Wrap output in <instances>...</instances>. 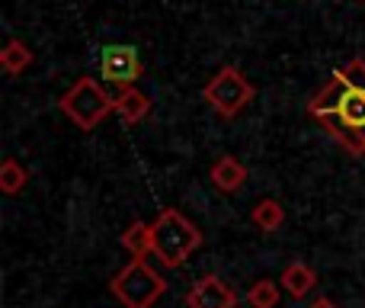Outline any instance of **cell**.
I'll use <instances>...</instances> for the list:
<instances>
[{"mask_svg":"<svg viewBox=\"0 0 365 308\" xmlns=\"http://www.w3.org/2000/svg\"><path fill=\"white\" fill-rule=\"evenodd\" d=\"M314 286H317V273L311 270L308 264H302V260H292L282 270V289L289 292L292 299H304Z\"/></svg>","mask_w":365,"mask_h":308,"instance_id":"9","label":"cell"},{"mask_svg":"<svg viewBox=\"0 0 365 308\" xmlns=\"http://www.w3.org/2000/svg\"><path fill=\"white\" fill-rule=\"evenodd\" d=\"M26 180H29V170H26L16 157H4V161H0V189H4L6 196H16L19 189L26 187Z\"/></svg>","mask_w":365,"mask_h":308,"instance_id":"14","label":"cell"},{"mask_svg":"<svg viewBox=\"0 0 365 308\" xmlns=\"http://www.w3.org/2000/svg\"><path fill=\"white\" fill-rule=\"evenodd\" d=\"M250 219H253V225H257L259 232L269 234V232H279V228H282L285 209H282V202H276V199H259L257 206H253Z\"/></svg>","mask_w":365,"mask_h":308,"instance_id":"12","label":"cell"},{"mask_svg":"<svg viewBox=\"0 0 365 308\" xmlns=\"http://www.w3.org/2000/svg\"><path fill=\"white\" fill-rule=\"evenodd\" d=\"M122 247L125 251H132V260H145L148 254L154 251V234H151V225L148 222H141V219H135L132 225L122 232Z\"/></svg>","mask_w":365,"mask_h":308,"instance_id":"10","label":"cell"},{"mask_svg":"<svg viewBox=\"0 0 365 308\" xmlns=\"http://www.w3.org/2000/svg\"><path fill=\"white\" fill-rule=\"evenodd\" d=\"M154 234V257L167 267L177 270L182 260L202 244V232L180 212V209H164L151 225Z\"/></svg>","mask_w":365,"mask_h":308,"instance_id":"1","label":"cell"},{"mask_svg":"<svg viewBox=\"0 0 365 308\" xmlns=\"http://www.w3.org/2000/svg\"><path fill=\"white\" fill-rule=\"evenodd\" d=\"M100 71L109 84L132 87V84L141 77L138 49H132V45H106V49L100 51Z\"/></svg>","mask_w":365,"mask_h":308,"instance_id":"5","label":"cell"},{"mask_svg":"<svg viewBox=\"0 0 365 308\" xmlns=\"http://www.w3.org/2000/svg\"><path fill=\"white\" fill-rule=\"evenodd\" d=\"M247 305L250 308H276L279 305V286L272 279H257L247 289Z\"/></svg>","mask_w":365,"mask_h":308,"instance_id":"15","label":"cell"},{"mask_svg":"<svg viewBox=\"0 0 365 308\" xmlns=\"http://www.w3.org/2000/svg\"><path fill=\"white\" fill-rule=\"evenodd\" d=\"M109 289L125 308H154L167 292V279L145 260H132L109 279Z\"/></svg>","mask_w":365,"mask_h":308,"instance_id":"2","label":"cell"},{"mask_svg":"<svg viewBox=\"0 0 365 308\" xmlns=\"http://www.w3.org/2000/svg\"><path fill=\"white\" fill-rule=\"evenodd\" d=\"M186 308H237V292L221 277L208 273L186 292Z\"/></svg>","mask_w":365,"mask_h":308,"instance_id":"6","label":"cell"},{"mask_svg":"<svg viewBox=\"0 0 365 308\" xmlns=\"http://www.w3.org/2000/svg\"><path fill=\"white\" fill-rule=\"evenodd\" d=\"M336 74L343 77V81L349 84V87H365V61L362 58H353V61H346Z\"/></svg>","mask_w":365,"mask_h":308,"instance_id":"16","label":"cell"},{"mask_svg":"<svg viewBox=\"0 0 365 308\" xmlns=\"http://www.w3.org/2000/svg\"><path fill=\"white\" fill-rule=\"evenodd\" d=\"M253 96H257V90H253V84L247 81L237 68H221L218 74L205 84V100L212 103L215 113L225 116V119L237 116Z\"/></svg>","mask_w":365,"mask_h":308,"instance_id":"4","label":"cell"},{"mask_svg":"<svg viewBox=\"0 0 365 308\" xmlns=\"http://www.w3.org/2000/svg\"><path fill=\"white\" fill-rule=\"evenodd\" d=\"M208 177H212V183L221 189V193H237L247 180V167L234 154H221L218 161L212 164V174Z\"/></svg>","mask_w":365,"mask_h":308,"instance_id":"8","label":"cell"},{"mask_svg":"<svg viewBox=\"0 0 365 308\" xmlns=\"http://www.w3.org/2000/svg\"><path fill=\"white\" fill-rule=\"evenodd\" d=\"M362 151H365V132H362Z\"/></svg>","mask_w":365,"mask_h":308,"instance_id":"18","label":"cell"},{"mask_svg":"<svg viewBox=\"0 0 365 308\" xmlns=\"http://www.w3.org/2000/svg\"><path fill=\"white\" fill-rule=\"evenodd\" d=\"M343 94H346V81H343V77L334 71V77H330V81L324 84V87L317 90L314 96H311V103H308L311 116H317L321 122H324V119H334L336 109H340Z\"/></svg>","mask_w":365,"mask_h":308,"instance_id":"7","label":"cell"},{"mask_svg":"<svg viewBox=\"0 0 365 308\" xmlns=\"http://www.w3.org/2000/svg\"><path fill=\"white\" fill-rule=\"evenodd\" d=\"M58 106H61V113L68 116L77 129H83V132H93L109 113H115V100L93 77H81V81L58 100Z\"/></svg>","mask_w":365,"mask_h":308,"instance_id":"3","label":"cell"},{"mask_svg":"<svg viewBox=\"0 0 365 308\" xmlns=\"http://www.w3.org/2000/svg\"><path fill=\"white\" fill-rule=\"evenodd\" d=\"M308 308H340L334 302V299H327V296H321V299H314V302H311Z\"/></svg>","mask_w":365,"mask_h":308,"instance_id":"17","label":"cell"},{"mask_svg":"<svg viewBox=\"0 0 365 308\" xmlns=\"http://www.w3.org/2000/svg\"><path fill=\"white\" fill-rule=\"evenodd\" d=\"M0 64H4L6 74H19V71H26L32 64V51L26 42H19V39H6L4 51H0Z\"/></svg>","mask_w":365,"mask_h":308,"instance_id":"13","label":"cell"},{"mask_svg":"<svg viewBox=\"0 0 365 308\" xmlns=\"http://www.w3.org/2000/svg\"><path fill=\"white\" fill-rule=\"evenodd\" d=\"M148 109H151V100H148V94H141V90H135V87L122 90V94L115 96V113H119V119L128 122V126H135V122L145 119Z\"/></svg>","mask_w":365,"mask_h":308,"instance_id":"11","label":"cell"}]
</instances>
